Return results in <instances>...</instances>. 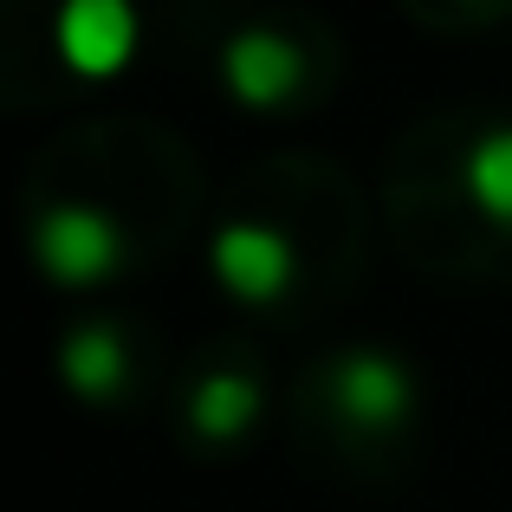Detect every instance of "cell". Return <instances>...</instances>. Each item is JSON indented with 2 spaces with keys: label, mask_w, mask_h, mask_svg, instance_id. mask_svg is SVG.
Listing matches in <instances>:
<instances>
[{
  "label": "cell",
  "mask_w": 512,
  "mask_h": 512,
  "mask_svg": "<svg viewBox=\"0 0 512 512\" xmlns=\"http://www.w3.org/2000/svg\"><path fill=\"white\" fill-rule=\"evenodd\" d=\"M461 182H467V195H474V208L487 214V221L512 227V124L487 130V137L467 150Z\"/></svg>",
  "instance_id": "52a82bcc"
},
{
  "label": "cell",
  "mask_w": 512,
  "mask_h": 512,
  "mask_svg": "<svg viewBox=\"0 0 512 512\" xmlns=\"http://www.w3.org/2000/svg\"><path fill=\"white\" fill-rule=\"evenodd\" d=\"M221 78H227V91H234L247 111H279V104L299 91L305 59H299V46H292L286 33H273V26H247V33L227 39Z\"/></svg>",
  "instance_id": "3957f363"
},
{
  "label": "cell",
  "mask_w": 512,
  "mask_h": 512,
  "mask_svg": "<svg viewBox=\"0 0 512 512\" xmlns=\"http://www.w3.org/2000/svg\"><path fill=\"white\" fill-rule=\"evenodd\" d=\"M59 376L78 389V396H91V402L117 396V389H124V376H130L124 338H117L111 325H85V331H72V338H65V350H59Z\"/></svg>",
  "instance_id": "8992f818"
},
{
  "label": "cell",
  "mask_w": 512,
  "mask_h": 512,
  "mask_svg": "<svg viewBox=\"0 0 512 512\" xmlns=\"http://www.w3.org/2000/svg\"><path fill=\"white\" fill-rule=\"evenodd\" d=\"M208 266H214V279L247 305H266V299H279V292L292 286V247L260 221L221 227L214 247H208Z\"/></svg>",
  "instance_id": "277c9868"
},
{
  "label": "cell",
  "mask_w": 512,
  "mask_h": 512,
  "mask_svg": "<svg viewBox=\"0 0 512 512\" xmlns=\"http://www.w3.org/2000/svg\"><path fill=\"white\" fill-rule=\"evenodd\" d=\"M188 415H195V428L208 441H227V435H240V428L260 415V383L240 376V370H221V376H208V383L195 389Z\"/></svg>",
  "instance_id": "ba28073f"
},
{
  "label": "cell",
  "mask_w": 512,
  "mask_h": 512,
  "mask_svg": "<svg viewBox=\"0 0 512 512\" xmlns=\"http://www.w3.org/2000/svg\"><path fill=\"white\" fill-rule=\"evenodd\" d=\"M52 46L78 78H117L137 52V7L130 0H59Z\"/></svg>",
  "instance_id": "7a4b0ae2"
},
{
  "label": "cell",
  "mask_w": 512,
  "mask_h": 512,
  "mask_svg": "<svg viewBox=\"0 0 512 512\" xmlns=\"http://www.w3.org/2000/svg\"><path fill=\"white\" fill-rule=\"evenodd\" d=\"M33 260L52 286H98L124 260V234H117V221L104 208L59 201V208H46L33 221Z\"/></svg>",
  "instance_id": "6da1fadb"
},
{
  "label": "cell",
  "mask_w": 512,
  "mask_h": 512,
  "mask_svg": "<svg viewBox=\"0 0 512 512\" xmlns=\"http://www.w3.org/2000/svg\"><path fill=\"white\" fill-rule=\"evenodd\" d=\"M331 396H338V409L357 428H396L402 415H409L415 383H409V370H402L396 357H383V350H350V357H338Z\"/></svg>",
  "instance_id": "5b68a950"
}]
</instances>
